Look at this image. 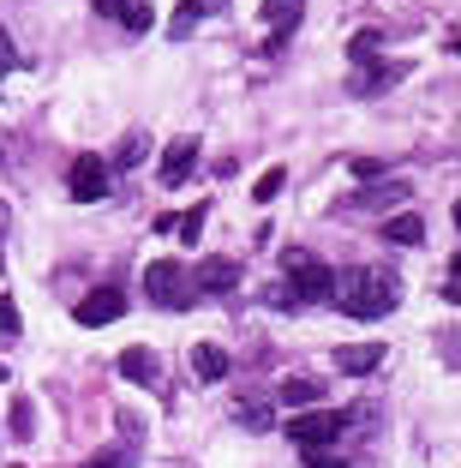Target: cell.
<instances>
[{
    "label": "cell",
    "mask_w": 461,
    "mask_h": 468,
    "mask_svg": "<svg viewBox=\"0 0 461 468\" xmlns=\"http://www.w3.org/2000/svg\"><path fill=\"white\" fill-rule=\"evenodd\" d=\"M6 427H13V439L25 444L30 432H37V402H30V397H13V420H6Z\"/></svg>",
    "instance_id": "obj_18"
},
{
    "label": "cell",
    "mask_w": 461,
    "mask_h": 468,
    "mask_svg": "<svg viewBox=\"0 0 461 468\" xmlns=\"http://www.w3.org/2000/svg\"><path fill=\"white\" fill-rule=\"evenodd\" d=\"M282 402L288 409H312V402H324V378H282Z\"/></svg>",
    "instance_id": "obj_17"
},
{
    "label": "cell",
    "mask_w": 461,
    "mask_h": 468,
    "mask_svg": "<svg viewBox=\"0 0 461 468\" xmlns=\"http://www.w3.org/2000/svg\"><path fill=\"white\" fill-rule=\"evenodd\" d=\"M18 67V48H13V37H6V30H0V79H6V72Z\"/></svg>",
    "instance_id": "obj_29"
},
{
    "label": "cell",
    "mask_w": 461,
    "mask_h": 468,
    "mask_svg": "<svg viewBox=\"0 0 461 468\" xmlns=\"http://www.w3.org/2000/svg\"><path fill=\"white\" fill-rule=\"evenodd\" d=\"M0 336H18V306L0 294Z\"/></svg>",
    "instance_id": "obj_28"
},
{
    "label": "cell",
    "mask_w": 461,
    "mask_h": 468,
    "mask_svg": "<svg viewBox=\"0 0 461 468\" xmlns=\"http://www.w3.org/2000/svg\"><path fill=\"white\" fill-rule=\"evenodd\" d=\"M192 168H198V138H192V133H180L174 144L162 151V168H156V180H162V186H186V180H192Z\"/></svg>",
    "instance_id": "obj_6"
},
{
    "label": "cell",
    "mask_w": 461,
    "mask_h": 468,
    "mask_svg": "<svg viewBox=\"0 0 461 468\" xmlns=\"http://www.w3.org/2000/svg\"><path fill=\"white\" fill-rule=\"evenodd\" d=\"M449 222H456V229H461V198H456V210H449Z\"/></svg>",
    "instance_id": "obj_32"
},
{
    "label": "cell",
    "mask_w": 461,
    "mask_h": 468,
    "mask_svg": "<svg viewBox=\"0 0 461 468\" xmlns=\"http://www.w3.org/2000/svg\"><path fill=\"white\" fill-rule=\"evenodd\" d=\"M0 229H6V205H0Z\"/></svg>",
    "instance_id": "obj_33"
},
{
    "label": "cell",
    "mask_w": 461,
    "mask_h": 468,
    "mask_svg": "<svg viewBox=\"0 0 461 468\" xmlns=\"http://www.w3.org/2000/svg\"><path fill=\"white\" fill-rule=\"evenodd\" d=\"M132 463H138L132 451H102V456H90L84 468H132Z\"/></svg>",
    "instance_id": "obj_26"
},
{
    "label": "cell",
    "mask_w": 461,
    "mask_h": 468,
    "mask_svg": "<svg viewBox=\"0 0 461 468\" xmlns=\"http://www.w3.org/2000/svg\"><path fill=\"white\" fill-rule=\"evenodd\" d=\"M282 186H288V175H282V168H270V175H258V186H252V198H258V205H270V198L282 193Z\"/></svg>",
    "instance_id": "obj_22"
},
{
    "label": "cell",
    "mask_w": 461,
    "mask_h": 468,
    "mask_svg": "<svg viewBox=\"0 0 461 468\" xmlns=\"http://www.w3.org/2000/svg\"><path fill=\"white\" fill-rule=\"evenodd\" d=\"M353 180H372V186H378V180H383V168H390V163H378V156H353Z\"/></svg>",
    "instance_id": "obj_24"
},
{
    "label": "cell",
    "mask_w": 461,
    "mask_h": 468,
    "mask_svg": "<svg viewBox=\"0 0 461 468\" xmlns=\"http://www.w3.org/2000/svg\"><path fill=\"white\" fill-rule=\"evenodd\" d=\"M282 282H288L294 301H330V294H336V271H330L318 252H306V247L282 252Z\"/></svg>",
    "instance_id": "obj_2"
},
{
    "label": "cell",
    "mask_w": 461,
    "mask_h": 468,
    "mask_svg": "<svg viewBox=\"0 0 461 468\" xmlns=\"http://www.w3.org/2000/svg\"><path fill=\"white\" fill-rule=\"evenodd\" d=\"M96 13L114 18V25H126V30H150V25H156L150 0H96Z\"/></svg>",
    "instance_id": "obj_12"
},
{
    "label": "cell",
    "mask_w": 461,
    "mask_h": 468,
    "mask_svg": "<svg viewBox=\"0 0 461 468\" xmlns=\"http://www.w3.org/2000/svg\"><path fill=\"white\" fill-rule=\"evenodd\" d=\"M402 198H407V180H383V186H372V193L348 198L341 210H378V205H402Z\"/></svg>",
    "instance_id": "obj_15"
},
{
    "label": "cell",
    "mask_w": 461,
    "mask_h": 468,
    "mask_svg": "<svg viewBox=\"0 0 461 468\" xmlns=\"http://www.w3.org/2000/svg\"><path fill=\"white\" fill-rule=\"evenodd\" d=\"M348 55H353V60H360V67H366V60H372V55H378V30H360V37H353V42H348Z\"/></svg>",
    "instance_id": "obj_25"
},
{
    "label": "cell",
    "mask_w": 461,
    "mask_h": 468,
    "mask_svg": "<svg viewBox=\"0 0 461 468\" xmlns=\"http://www.w3.org/2000/svg\"><path fill=\"white\" fill-rule=\"evenodd\" d=\"M330 301L348 318H383V313L402 306V276L390 264H353L348 276H336V294Z\"/></svg>",
    "instance_id": "obj_1"
},
{
    "label": "cell",
    "mask_w": 461,
    "mask_h": 468,
    "mask_svg": "<svg viewBox=\"0 0 461 468\" xmlns=\"http://www.w3.org/2000/svg\"><path fill=\"white\" fill-rule=\"evenodd\" d=\"M144 294L156 306H162V313H186L192 301H198V289H192V271L186 264H144Z\"/></svg>",
    "instance_id": "obj_3"
},
{
    "label": "cell",
    "mask_w": 461,
    "mask_h": 468,
    "mask_svg": "<svg viewBox=\"0 0 461 468\" xmlns=\"http://www.w3.org/2000/svg\"><path fill=\"white\" fill-rule=\"evenodd\" d=\"M109 186H114V175H109V163H102V156H79V163L67 168V193L79 198V205H102V198H109Z\"/></svg>",
    "instance_id": "obj_5"
},
{
    "label": "cell",
    "mask_w": 461,
    "mask_h": 468,
    "mask_svg": "<svg viewBox=\"0 0 461 468\" xmlns=\"http://www.w3.org/2000/svg\"><path fill=\"white\" fill-rule=\"evenodd\" d=\"M234 282H240V264H234V259H204L198 276H192V289H198V294H228Z\"/></svg>",
    "instance_id": "obj_10"
},
{
    "label": "cell",
    "mask_w": 461,
    "mask_h": 468,
    "mask_svg": "<svg viewBox=\"0 0 461 468\" xmlns=\"http://www.w3.org/2000/svg\"><path fill=\"white\" fill-rule=\"evenodd\" d=\"M444 294H449V301L461 306V252H456V259H449V276H444Z\"/></svg>",
    "instance_id": "obj_27"
},
{
    "label": "cell",
    "mask_w": 461,
    "mask_h": 468,
    "mask_svg": "<svg viewBox=\"0 0 461 468\" xmlns=\"http://www.w3.org/2000/svg\"><path fill=\"white\" fill-rule=\"evenodd\" d=\"M383 240H395V247H420V240H425V222L414 217V210H402V217L383 222Z\"/></svg>",
    "instance_id": "obj_16"
},
{
    "label": "cell",
    "mask_w": 461,
    "mask_h": 468,
    "mask_svg": "<svg viewBox=\"0 0 461 468\" xmlns=\"http://www.w3.org/2000/svg\"><path fill=\"white\" fill-rule=\"evenodd\" d=\"M204 217H210V205H192V210H180L174 234H180V240H186V247H198V234H204Z\"/></svg>",
    "instance_id": "obj_21"
},
{
    "label": "cell",
    "mask_w": 461,
    "mask_h": 468,
    "mask_svg": "<svg viewBox=\"0 0 461 468\" xmlns=\"http://www.w3.org/2000/svg\"><path fill=\"white\" fill-rule=\"evenodd\" d=\"M383 367V343H348L336 348V372H348V378H366V372Z\"/></svg>",
    "instance_id": "obj_9"
},
{
    "label": "cell",
    "mask_w": 461,
    "mask_h": 468,
    "mask_svg": "<svg viewBox=\"0 0 461 468\" xmlns=\"http://www.w3.org/2000/svg\"><path fill=\"white\" fill-rule=\"evenodd\" d=\"M341 432H348V414H341V409H306V414H294V420H288V439H294L306 456H312V451H330Z\"/></svg>",
    "instance_id": "obj_4"
},
{
    "label": "cell",
    "mask_w": 461,
    "mask_h": 468,
    "mask_svg": "<svg viewBox=\"0 0 461 468\" xmlns=\"http://www.w3.org/2000/svg\"><path fill=\"white\" fill-rule=\"evenodd\" d=\"M306 13V0H264V25H270V42H288Z\"/></svg>",
    "instance_id": "obj_13"
},
{
    "label": "cell",
    "mask_w": 461,
    "mask_h": 468,
    "mask_svg": "<svg viewBox=\"0 0 461 468\" xmlns=\"http://www.w3.org/2000/svg\"><path fill=\"white\" fill-rule=\"evenodd\" d=\"M144 151H150V138H144V133H126V138H120V151H114V163H109V175H114V168L144 163Z\"/></svg>",
    "instance_id": "obj_19"
},
{
    "label": "cell",
    "mask_w": 461,
    "mask_h": 468,
    "mask_svg": "<svg viewBox=\"0 0 461 468\" xmlns=\"http://www.w3.org/2000/svg\"><path fill=\"white\" fill-rule=\"evenodd\" d=\"M198 25H204V0H186V6L174 13V25H168V37H174V42H186Z\"/></svg>",
    "instance_id": "obj_20"
},
{
    "label": "cell",
    "mask_w": 461,
    "mask_h": 468,
    "mask_svg": "<svg viewBox=\"0 0 461 468\" xmlns=\"http://www.w3.org/2000/svg\"><path fill=\"white\" fill-rule=\"evenodd\" d=\"M306 468H348V463H341V456H324V451H312V456H306Z\"/></svg>",
    "instance_id": "obj_31"
},
{
    "label": "cell",
    "mask_w": 461,
    "mask_h": 468,
    "mask_svg": "<svg viewBox=\"0 0 461 468\" xmlns=\"http://www.w3.org/2000/svg\"><path fill=\"white\" fill-rule=\"evenodd\" d=\"M264 301H270V306H299V301H294V294H288V282H276V289H270V294H264Z\"/></svg>",
    "instance_id": "obj_30"
},
{
    "label": "cell",
    "mask_w": 461,
    "mask_h": 468,
    "mask_svg": "<svg viewBox=\"0 0 461 468\" xmlns=\"http://www.w3.org/2000/svg\"><path fill=\"white\" fill-rule=\"evenodd\" d=\"M192 372H198L204 385H216V378H228V355H222L216 343H198L192 348Z\"/></svg>",
    "instance_id": "obj_14"
},
{
    "label": "cell",
    "mask_w": 461,
    "mask_h": 468,
    "mask_svg": "<svg viewBox=\"0 0 461 468\" xmlns=\"http://www.w3.org/2000/svg\"><path fill=\"white\" fill-rule=\"evenodd\" d=\"M120 313H126V294H120V289H90V294L79 301V313H72V318H79L84 331H96V324H114Z\"/></svg>",
    "instance_id": "obj_7"
},
{
    "label": "cell",
    "mask_w": 461,
    "mask_h": 468,
    "mask_svg": "<svg viewBox=\"0 0 461 468\" xmlns=\"http://www.w3.org/2000/svg\"><path fill=\"white\" fill-rule=\"evenodd\" d=\"M120 378H132V385H144V390H162V360L150 355V348H126L120 355Z\"/></svg>",
    "instance_id": "obj_11"
},
{
    "label": "cell",
    "mask_w": 461,
    "mask_h": 468,
    "mask_svg": "<svg viewBox=\"0 0 461 468\" xmlns=\"http://www.w3.org/2000/svg\"><path fill=\"white\" fill-rule=\"evenodd\" d=\"M402 72H407V67H395V60H366V67L348 79V90H353V97H378V90L402 84Z\"/></svg>",
    "instance_id": "obj_8"
},
{
    "label": "cell",
    "mask_w": 461,
    "mask_h": 468,
    "mask_svg": "<svg viewBox=\"0 0 461 468\" xmlns=\"http://www.w3.org/2000/svg\"><path fill=\"white\" fill-rule=\"evenodd\" d=\"M234 414H240L246 427H258V432H264V427H276V414L264 409V402H240V409H234Z\"/></svg>",
    "instance_id": "obj_23"
}]
</instances>
